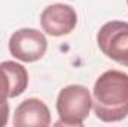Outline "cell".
Returning a JSON list of instances; mask_svg holds the SVG:
<instances>
[{
    "mask_svg": "<svg viewBox=\"0 0 128 127\" xmlns=\"http://www.w3.org/2000/svg\"><path fill=\"white\" fill-rule=\"evenodd\" d=\"M96 115L104 123L121 121L128 115V75L107 70L98 76L92 90Z\"/></svg>",
    "mask_w": 128,
    "mask_h": 127,
    "instance_id": "obj_1",
    "label": "cell"
},
{
    "mask_svg": "<svg viewBox=\"0 0 128 127\" xmlns=\"http://www.w3.org/2000/svg\"><path fill=\"white\" fill-rule=\"evenodd\" d=\"M91 108L92 99L86 87L79 84L64 87L57 99V112L61 120L58 124L80 127L88 118Z\"/></svg>",
    "mask_w": 128,
    "mask_h": 127,
    "instance_id": "obj_2",
    "label": "cell"
},
{
    "mask_svg": "<svg viewBox=\"0 0 128 127\" xmlns=\"http://www.w3.org/2000/svg\"><path fill=\"white\" fill-rule=\"evenodd\" d=\"M97 43L104 55L122 66H128V23H106L97 33Z\"/></svg>",
    "mask_w": 128,
    "mask_h": 127,
    "instance_id": "obj_3",
    "label": "cell"
},
{
    "mask_svg": "<svg viewBox=\"0 0 128 127\" xmlns=\"http://www.w3.org/2000/svg\"><path fill=\"white\" fill-rule=\"evenodd\" d=\"M48 49V42L43 33L34 29L16 30L9 39L10 54L26 63L40 60Z\"/></svg>",
    "mask_w": 128,
    "mask_h": 127,
    "instance_id": "obj_4",
    "label": "cell"
},
{
    "mask_svg": "<svg viewBox=\"0 0 128 127\" xmlns=\"http://www.w3.org/2000/svg\"><path fill=\"white\" fill-rule=\"evenodd\" d=\"M78 24L76 11L64 3H55L48 8L40 15V26L43 32L51 36H63L73 32Z\"/></svg>",
    "mask_w": 128,
    "mask_h": 127,
    "instance_id": "obj_5",
    "label": "cell"
},
{
    "mask_svg": "<svg viewBox=\"0 0 128 127\" xmlns=\"http://www.w3.org/2000/svg\"><path fill=\"white\" fill-rule=\"evenodd\" d=\"M28 85V73L24 66L15 61L0 63V103L8 102V97L22 94Z\"/></svg>",
    "mask_w": 128,
    "mask_h": 127,
    "instance_id": "obj_6",
    "label": "cell"
},
{
    "mask_svg": "<svg viewBox=\"0 0 128 127\" xmlns=\"http://www.w3.org/2000/svg\"><path fill=\"white\" fill-rule=\"evenodd\" d=\"M51 124V114L48 106L39 99H27L18 105L14 115V126L46 127Z\"/></svg>",
    "mask_w": 128,
    "mask_h": 127,
    "instance_id": "obj_7",
    "label": "cell"
},
{
    "mask_svg": "<svg viewBox=\"0 0 128 127\" xmlns=\"http://www.w3.org/2000/svg\"><path fill=\"white\" fill-rule=\"evenodd\" d=\"M8 118H9V105L8 102H3L0 103V127L6 126Z\"/></svg>",
    "mask_w": 128,
    "mask_h": 127,
    "instance_id": "obj_8",
    "label": "cell"
},
{
    "mask_svg": "<svg viewBox=\"0 0 128 127\" xmlns=\"http://www.w3.org/2000/svg\"><path fill=\"white\" fill-rule=\"evenodd\" d=\"M127 5H128V0H127Z\"/></svg>",
    "mask_w": 128,
    "mask_h": 127,
    "instance_id": "obj_9",
    "label": "cell"
}]
</instances>
